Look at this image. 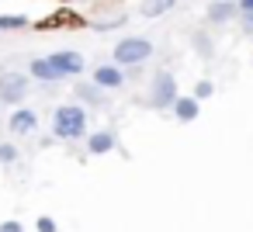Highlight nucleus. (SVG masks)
Masks as SVG:
<instances>
[{
  "mask_svg": "<svg viewBox=\"0 0 253 232\" xmlns=\"http://www.w3.org/2000/svg\"><path fill=\"white\" fill-rule=\"evenodd\" d=\"M0 163H4V166H14V163H18V149H14L11 142L0 146Z\"/></svg>",
  "mask_w": 253,
  "mask_h": 232,
  "instance_id": "dca6fc26",
  "label": "nucleus"
},
{
  "mask_svg": "<svg viewBox=\"0 0 253 232\" xmlns=\"http://www.w3.org/2000/svg\"><path fill=\"white\" fill-rule=\"evenodd\" d=\"M35 229H39V232H59V225H56V222H52L49 215H42V218L35 222Z\"/></svg>",
  "mask_w": 253,
  "mask_h": 232,
  "instance_id": "f3484780",
  "label": "nucleus"
},
{
  "mask_svg": "<svg viewBox=\"0 0 253 232\" xmlns=\"http://www.w3.org/2000/svg\"><path fill=\"white\" fill-rule=\"evenodd\" d=\"M173 101H177V80H173V73H170V70H156V73H153V83H149L146 104H149L153 111H167Z\"/></svg>",
  "mask_w": 253,
  "mask_h": 232,
  "instance_id": "f03ea898",
  "label": "nucleus"
},
{
  "mask_svg": "<svg viewBox=\"0 0 253 232\" xmlns=\"http://www.w3.org/2000/svg\"><path fill=\"white\" fill-rule=\"evenodd\" d=\"M170 7H173V0H146L142 14H146V18H160V14H167Z\"/></svg>",
  "mask_w": 253,
  "mask_h": 232,
  "instance_id": "ddd939ff",
  "label": "nucleus"
},
{
  "mask_svg": "<svg viewBox=\"0 0 253 232\" xmlns=\"http://www.w3.org/2000/svg\"><path fill=\"white\" fill-rule=\"evenodd\" d=\"M236 11L239 14H253V0H236Z\"/></svg>",
  "mask_w": 253,
  "mask_h": 232,
  "instance_id": "6ab92c4d",
  "label": "nucleus"
},
{
  "mask_svg": "<svg viewBox=\"0 0 253 232\" xmlns=\"http://www.w3.org/2000/svg\"><path fill=\"white\" fill-rule=\"evenodd\" d=\"M0 232H25V229H21V222H14V218H11V222L0 225Z\"/></svg>",
  "mask_w": 253,
  "mask_h": 232,
  "instance_id": "aec40b11",
  "label": "nucleus"
},
{
  "mask_svg": "<svg viewBox=\"0 0 253 232\" xmlns=\"http://www.w3.org/2000/svg\"><path fill=\"white\" fill-rule=\"evenodd\" d=\"M236 18H239L236 0H215V4L208 7V21H211V25H229V21H236Z\"/></svg>",
  "mask_w": 253,
  "mask_h": 232,
  "instance_id": "6e6552de",
  "label": "nucleus"
},
{
  "mask_svg": "<svg viewBox=\"0 0 253 232\" xmlns=\"http://www.w3.org/2000/svg\"><path fill=\"white\" fill-rule=\"evenodd\" d=\"M25 18H0V28H25Z\"/></svg>",
  "mask_w": 253,
  "mask_h": 232,
  "instance_id": "a211bd4d",
  "label": "nucleus"
},
{
  "mask_svg": "<svg viewBox=\"0 0 253 232\" xmlns=\"http://www.w3.org/2000/svg\"><path fill=\"white\" fill-rule=\"evenodd\" d=\"M49 63L56 66V73H59L63 80H66V77H80V73H84V56H80V52H70V49H66V52H52V56H49Z\"/></svg>",
  "mask_w": 253,
  "mask_h": 232,
  "instance_id": "39448f33",
  "label": "nucleus"
},
{
  "mask_svg": "<svg viewBox=\"0 0 253 232\" xmlns=\"http://www.w3.org/2000/svg\"><path fill=\"white\" fill-rule=\"evenodd\" d=\"M211 90H215V87H211V80H198V83H194V94H191V97H194V101L201 104L205 97H211Z\"/></svg>",
  "mask_w": 253,
  "mask_h": 232,
  "instance_id": "2eb2a0df",
  "label": "nucleus"
},
{
  "mask_svg": "<svg viewBox=\"0 0 253 232\" xmlns=\"http://www.w3.org/2000/svg\"><path fill=\"white\" fill-rule=\"evenodd\" d=\"M28 77H35L39 83H59L63 77L56 73V66L49 63V56H42V59H32V66H28Z\"/></svg>",
  "mask_w": 253,
  "mask_h": 232,
  "instance_id": "1a4fd4ad",
  "label": "nucleus"
},
{
  "mask_svg": "<svg viewBox=\"0 0 253 232\" xmlns=\"http://www.w3.org/2000/svg\"><path fill=\"white\" fill-rule=\"evenodd\" d=\"M7 128H11L14 135H32V132L39 128V115H35L32 108H18V111L7 118Z\"/></svg>",
  "mask_w": 253,
  "mask_h": 232,
  "instance_id": "0eeeda50",
  "label": "nucleus"
},
{
  "mask_svg": "<svg viewBox=\"0 0 253 232\" xmlns=\"http://www.w3.org/2000/svg\"><path fill=\"white\" fill-rule=\"evenodd\" d=\"M170 111H173V118H177V121H194V118H198V111H201V104H198L194 97H180V94H177V101L170 104Z\"/></svg>",
  "mask_w": 253,
  "mask_h": 232,
  "instance_id": "9b49d317",
  "label": "nucleus"
},
{
  "mask_svg": "<svg viewBox=\"0 0 253 232\" xmlns=\"http://www.w3.org/2000/svg\"><path fill=\"white\" fill-rule=\"evenodd\" d=\"M191 42H194V52H198V56H205V59H211V56H215V45H211V39H208V35H201V32H198Z\"/></svg>",
  "mask_w": 253,
  "mask_h": 232,
  "instance_id": "4468645a",
  "label": "nucleus"
},
{
  "mask_svg": "<svg viewBox=\"0 0 253 232\" xmlns=\"http://www.w3.org/2000/svg\"><path fill=\"white\" fill-rule=\"evenodd\" d=\"M153 52H156V49H153L149 39H139V35L122 39V42L115 45V66H142Z\"/></svg>",
  "mask_w": 253,
  "mask_h": 232,
  "instance_id": "7ed1b4c3",
  "label": "nucleus"
},
{
  "mask_svg": "<svg viewBox=\"0 0 253 232\" xmlns=\"http://www.w3.org/2000/svg\"><path fill=\"white\" fill-rule=\"evenodd\" d=\"M28 83H32L28 73H4L0 77V101L4 104H21L28 97Z\"/></svg>",
  "mask_w": 253,
  "mask_h": 232,
  "instance_id": "20e7f679",
  "label": "nucleus"
},
{
  "mask_svg": "<svg viewBox=\"0 0 253 232\" xmlns=\"http://www.w3.org/2000/svg\"><path fill=\"white\" fill-rule=\"evenodd\" d=\"M239 21H243V32L253 35V14H239Z\"/></svg>",
  "mask_w": 253,
  "mask_h": 232,
  "instance_id": "412c9836",
  "label": "nucleus"
},
{
  "mask_svg": "<svg viewBox=\"0 0 253 232\" xmlns=\"http://www.w3.org/2000/svg\"><path fill=\"white\" fill-rule=\"evenodd\" d=\"M52 135L63 139V142L84 139V135H87V111H84L80 104H63V108H56V115H52Z\"/></svg>",
  "mask_w": 253,
  "mask_h": 232,
  "instance_id": "f257e3e1",
  "label": "nucleus"
},
{
  "mask_svg": "<svg viewBox=\"0 0 253 232\" xmlns=\"http://www.w3.org/2000/svg\"><path fill=\"white\" fill-rule=\"evenodd\" d=\"M90 77H94L90 83H97L101 90H122V87H125V70H118V66H111V63L94 66Z\"/></svg>",
  "mask_w": 253,
  "mask_h": 232,
  "instance_id": "423d86ee",
  "label": "nucleus"
},
{
  "mask_svg": "<svg viewBox=\"0 0 253 232\" xmlns=\"http://www.w3.org/2000/svg\"><path fill=\"white\" fill-rule=\"evenodd\" d=\"M111 149H115V132L101 128V132H90V135H87V153H90V156H104V153H111Z\"/></svg>",
  "mask_w": 253,
  "mask_h": 232,
  "instance_id": "9d476101",
  "label": "nucleus"
},
{
  "mask_svg": "<svg viewBox=\"0 0 253 232\" xmlns=\"http://www.w3.org/2000/svg\"><path fill=\"white\" fill-rule=\"evenodd\" d=\"M77 97L84 104H90V108H104L108 104V97H104V90L97 83H77Z\"/></svg>",
  "mask_w": 253,
  "mask_h": 232,
  "instance_id": "f8f14e48",
  "label": "nucleus"
}]
</instances>
